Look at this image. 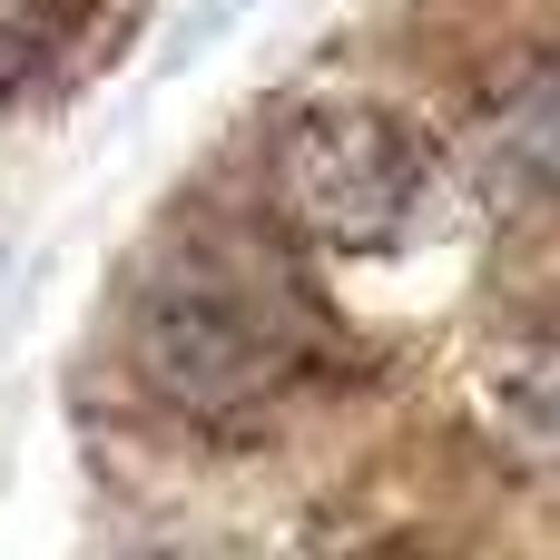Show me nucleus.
Segmentation results:
<instances>
[{
  "label": "nucleus",
  "mask_w": 560,
  "mask_h": 560,
  "mask_svg": "<svg viewBox=\"0 0 560 560\" xmlns=\"http://www.w3.org/2000/svg\"><path fill=\"white\" fill-rule=\"evenodd\" d=\"M482 177L512 207H560V49L522 59L482 108Z\"/></svg>",
  "instance_id": "7ed1b4c3"
},
{
  "label": "nucleus",
  "mask_w": 560,
  "mask_h": 560,
  "mask_svg": "<svg viewBox=\"0 0 560 560\" xmlns=\"http://www.w3.org/2000/svg\"><path fill=\"white\" fill-rule=\"evenodd\" d=\"M482 413H492L502 443L560 463V315H532V325H512V335L492 345V364H482Z\"/></svg>",
  "instance_id": "20e7f679"
},
{
  "label": "nucleus",
  "mask_w": 560,
  "mask_h": 560,
  "mask_svg": "<svg viewBox=\"0 0 560 560\" xmlns=\"http://www.w3.org/2000/svg\"><path fill=\"white\" fill-rule=\"evenodd\" d=\"M69 30H79V0H0V98H20L30 79H49L59 49H69Z\"/></svg>",
  "instance_id": "39448f33"
},
{
  "label": "nucleus",
  "mask_w": 560,
  "mask_h": 560,
  "mask_svg": "<svg viewBox=\"0 0 560 560\" xmlns=\"http://www.w3.org/2000/svg\"><path fill=\"white\" fill-rule=\"evenodd\" d=\"M138 384L197 433H256L325 374V305L295 285L266 226H187L128 295Z\"/></svg>",
  "instance_id": "f257e3e1"
},
{
  "label": "nucleus",
  "mask_w": 560,
  "mask_h": 560,
  "mask_svg": "<svg viewBox=\"0 0 560 560\" xmlns=\"http://www.w3.org/2000/svg\"><path fill=\"white\" fill-rule=\"evenodd\" d=\"M433 207V148L384 98H305L276 128V217L325 256H384Z\"/></svg>",
  "instance_id": "f03ea898"
}]
</instances>
